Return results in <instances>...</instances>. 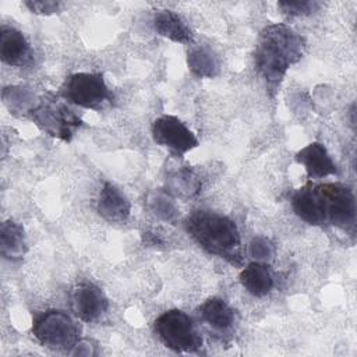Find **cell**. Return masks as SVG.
Listing matches in <instances>:
<instances>
[{"mask_svg": "<svg viewBox=\"0 0 357 357\" xmlns=\"http://www.w3.org/2000/svg\"><path fill=\"white\" fill-rule=\"evenodd\" d=\"M304 50V38L286 24H269L261 31L254 61L271 96L278 92L289 67L301 60Z\"/></svg>", "mask_w": 357, "mask_h": 357, "instance_id": "6da1fadb", "label": "cell"}, {"mask_svg": "<svg viewBox=\"0 0 357 357\" xmlns=\"http://www.w3.org/2000/svg\"><path fill=\"white\" fill-rule=\"evenodd\" d=\"M185 231L208 254L219 257L233 266L244 262L241 236L234 220L205 209L194 211L184 220Z\"/></svg>", "mask_w": 357, "mask_h": 357, "instance_id": "7a4b0ae2", "label": "cell"}, {"mask_svg": "<svg viewBox=\"0 0 357 357\" xmlns=\"http://www.w3.org/2000/svg\"><path fill=\"white\" fill-rule=\"evenodd\" d=\"M318 202L322 226L331 225L354 233L356 229V198L353 190L340 183H312Z\"/></svg>", "mask_w": 357, "mask_h": 357, "instance_id": "3957f363", "label": "cell"}, {"mask_svg": "<svg viewBox=\"0 0 357 357\" xmlns=\"http://www.w3.org/2000/svg\"><path fill=\"white\" fill-rule=\"evenodd\" d=\"M32 121L47 135L63 141H70L82 126V120L53 93H46L29 112Z\"/></svg>", "mask_w": 357, "mask_h": 357, "instance_id": "277c9868", "label": "cell"}, {"mask_svg": "<svg viewBox=\"0 0 357 357\" xmlns=\"http://www.w3.org/2000/svg\"><path fill=\"white\" fill-rule=\"evenodd\" d=\"M32 333L42 346L52 350H70L79 342L75 321L60 310H49L36 315Z\"/></svg>", "mask_w": 357, "mask_h": 357, "instance_id": "5b68a950", "label": "cell"}, {"mask_svg": "<svg viewBox=\"0 0 357 357\" xmlns=\"http://www.w3.org/2000/svg\"><path fill=\"white\" fill-rule=\"evenodd\" d=\"M155 332L162 343L178 353H194L202 346V337L192 319L181 310H169L155 321Z\"/></svg>", "mask_w": 357, "mask_h": 357, "instance_id": "8992f818", "label": "cell"}, {"mask_svg": "<svg viewBox=\"0 0 357 357\" xmlns=\"http://www.w3.org/2000/svg\"><path fill=\"white\" fill-rule=\"evenodd\" d=\"M61 95L70 103L92 110H102L113 100L103 75L98 73L71 74L61 88Z\"/></svg>", "mask_w": 357, "mask_h": 357, "instance_id": "52a82bcc", "label": "cell"}, {"mask_svg": "<svg viewBox=\"0 0 357 357\" xmlns=\"http://www.w3.org/2000/svg\"><path fill=\"white\" fill-rule=\"evenodd\" d=\"M152 138L178 158L198 146L194 132L180 119L170 114H163L152 123Z\"/></svg>", "mask_w": 357, "mask_h": 357, "instance_id": "ba28073f", "label": "cell"}, {"mask_svg": "<svg viewBox=\"0 0 357 357\" xmlns=\"http://www.w3.org/2000/svg\"><path fill=\"white\" fill-rule=\"evenodd\" d=\"M70 307L77 318L84 322L98 321L109 307L105 293L93 283H79L70 293Z\"/></svg>", "mask_w": 357, "mask_h": 357, "instance_id": "9c48e42d", "label": "cell"}, {"mask_svg": "<svg viewBox=\"0 0 357 357\" xmlns=\"http://www.w3.org/2000/svg\"><path fill=\"white\" fill-rule=\"evenodd\" d=\"M31 46L21 31L14 26L3 25L0 28V57L13 67H24L32 63Z\"/></svg>", "mask_w": 357, "mask_h": 357, "instance_id": "30bf717a", "label": "cell"}, {"mask_svg": "<svg viewBox=\"0 0 357 357\" xmlns=\"http://www.w3.org/2000/svg\"><path fill=\"white\" fill-rule=\"evenodd\" d=\"M98 213L107 222L121 223L131 212V204L126 194L112 183H105L96 202Z\"/></svg>", "mask_w": 357, "mask_h": 357, "instance_id": "8fae6325", "label": "cell"}, {"mask_svg": "<svg viewBox=\"0 0 357 357\" xmlns=\"http://www.w3.org/2000/svg\"><path fill=\"white\" fill-rule=\"evenodd\" d=\"M296 162L303 165L308 177L322 178L337 174V167L328 149L321 142H311L296 153Z\"/></svg>", "mask_w": 357, "mask_h": 357, "instance_id": "7c38bea8", "label": "cell"}, {"mask_svg": "<svg viewBox=\"0 0 357 357\" xmlns=\"http://www.w3.org/2000/svg\"><path fill=\"white\" fill-rule=\"evenodd\" d=\"M202 187L199 176L188 166L172 170L166 176L165 190L174 198L190 199L199 194Z\"/></svg>", "mask_w": 357, "mask_h": 357, "instance_id": "4fadbf2b", "label": "cell"}, {"mask_svg": "<svg viewBox=\"0 0 357 357\" xmlns=\"http://www.w3.org/2000/svg\"><path fill=\"white\" fill-rule=\"evenodd\" d=\"M240 283L254 297H264L273 289V276L264 262H250L240 272Z\"/></svg>", "mask_w": 357, "mask_h": 357, "instance_id": "5bb4252c", "label": "cell"}, {"mask_svg": "<svg viewBox=\"0 0 357 357\" xmlns=\"http://www.w3.org/2000/svg\"><path fill=\"white\" fill-rule=\"evenodd\" d=\"M28 244L24 233V227L14 222L6 220L0 227V252L4 259L20 261L26 254Z\"/></svg>", "mask_w": 357, "mask_h": 357, "instance_id": "9a60e30c", "label": "cell"}, {"mask_svg": "<svg viewBox=\"0 0 357 357\" xmlns=\"http://www.w3.org/2000/svg\"><path fill=\"white\" fill-rule=\"evenodd\" d=\"M155 31L176 43L192 42V32L183 18L172 10H159L153 17Z\"/></svg>", "mask_w": 357, "mask_h": 357, "instance_id": "2e32d148", "label": "cell"}, {"mask_svg": "<svg viewBox=\"0 0 357 357\" xmlns=\"http://www.w3.org/2000/svg\"><path fill=\"white\" fill-rule=\"evenodd\" d=\"M201 318L215 331L226 332L234 324L233 308L220 297H212L204 301L199 308Z\"/></svg>", "mask_w": 357, "mask_h": 357, "instance_id": "e0dca14e", "label": "cell"}, {"mask_svg": "<svg viewBox=\"0 0 357 357\" xmlns=\"http://www.w3.org/2000/svg\"><path fill=\"white\" fill-rule=\"evenodd\" d=\"M187 64L190 71L198 78H213L220 70L218 57L205 46H192L187 53Z\"/></svg>", "mask_w": 357, "mask_h": 357, "instance_id": "ac0fdd59", "label": "cell"}, {"mask_svg": "<svg viewBox=\"0 0 357 357\" xmlns=\"http://www.w3.org/2000/svg\"><path fill=\"white\" fill-rule=\"evenodd\" d=\"M145 204L148 211L160 220L174 222L178 216L177 205L166 190H152L146 194Z\"/></svg>", "mask_w": 357, "mask_h": 357, "instance_id": "d6986e66", "label": "cell"}, {"mask_svg": "<svg viewBox=\"0 0 357 357\" xmlns=\"http://www.w3.org/2000/svg\"><path fill=\"white\" fill-rule=\"evenodd\" d=\"M3 100L13 113H26L36 106L33 103V95L29 88L25 86H7L3 91Z\"/></svg>", "mask_w": 357, "mask_h": 357, "instance_id": "ffe728a7", "label": "cell"}, {"mask_svg": "<svg viewBox=\"0 0 357 357\" xmlns=\"http://www.w3.org/2000/svg\"><path fill=\"white\" fill-rule=\"evenodd\" d=\"M250 257L258 262H269L275 257V245L273 243L265 236H255L252 237L250 247H248Z\"/></svg>", "mask_w": 357, "mask_h": 357, "instance_id": "44dd1931", "label": "cell"}, {"mask_svg": "<svg viewBox=\"0 0 357 357\" xmlns=\"http://www.w3.org/2000/svg\"><path fill=\"white\" fill-rule=\"evenodd\" d=\"M279 10L289 15V17H301V15H308L314 11H317L321 7V3L312 1V0H297V1H290V0H283L278 3Z\"/></svg>", "mask_w": 357, "mask_h": 357, "instance_id": "7402d4cb", "label": "cell"}, {"mask_svg": "<svg viewBox=\"0 0 357 357\" xmlns=\"http://www.w3.org/2000/svg\"><path fill=\"white\" fill-rule=\"evenodd\" d=\"M24 4L29 8L31 13L40 14V15L54 14L60 8V3L52 1V0H31V1H24Z\"/></svg>", "mask_w": 357, "mask_h": 357, "instance_id": "603a6c76", "label": "cell"}]
</instances>
